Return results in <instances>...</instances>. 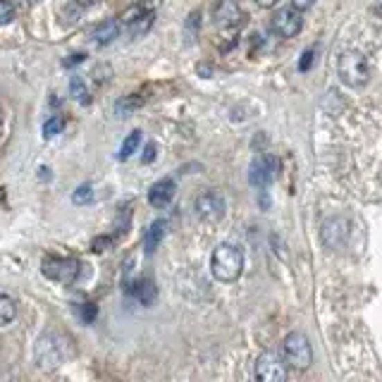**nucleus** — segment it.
I'll return each mask as SVG.
<instances>
[{"mask_svg": "<svg viewBox=\"0 0 382 382\" xmlns=\"http://www.w3.org/2000/svg\"><path fill=\"white\" fill-rule=\"evenodd\" d=\"M72 201L77 203V206H84V203L94 201V189H91V184H82V186H79V189L72 193Z\"/></svg>", "mask_w": 382, "mask_h": 382, "instance_id": "5701e85b", "label": "nucleus"}, {"mask_svg": "<svg viewBox=\"0 0 382 382\" xmlns=\"http://www.w3.org/2000/svg\"><path fill=\"white\" fill-rule=\"evenodd\" d=\"M337 74H340L342 84L351 86V89H361L370 79L368 58L361 51H344L337 60Z\"/></svg>", "mask_w": 382, "mask_h": 382, "instance_id": "7ed1b4c3", "label": "nucleus"}, {"mask_svg": "<svg viewBox=\"0 0 382 382\" xmlns=\"http://www.w3.org/2000/svg\"><path fill=\"white\" fill-rule=\"evenodd\" d=\"M77 5H82V8H91V5L96 3V0H74Z\"/></svg>", "mask_w": 382, "mask_h": 382, "instance_id": "2f4dec72", "label": "nucleus"}, {"mask_svg": "<svg viewBox=\"0 0 382 382\" xmlns=\"http://www.w3.org/2000/svg\"><path fill=\"white\" fill-rule=\"evenodd\" d=\"M112 244H115V239H112V236H98V239H94V251H96V254H103V251L110 249Z\"/></svg>", "mask_w": 382, "mask_h": 382, "instance_id": "b1692460", "label": "nucleus"}, {"mask_svg": "<svg viewBox=\"0 0 382 382\" xmlns=\"http://www.w3.org/2000/svg\"><path fill=\"white\" fill-rule=\"evenodd\" d=\"M311 62H313V51H306V53H304V60H301L299 67H301V69H309Z\"/></svg>", "mask_w": 382, "mask_h": 382, "instance_id": "c85d7f7f", "label": "nucleus"}, {"mask_svg": "<svg viewBox=\"0 0 382 382\" xmlns=\"http://www.w3.org/2000/svg\"><path fill=\"white\" fill-rule=\"evenodd\" d=\"M349 220L347 218H330L325 220V225H322V244L327 246V249H342L344 244H347L349 239Z\"/></svg>", "mask_w": 382, "mask_h": 382, "instance_id": "f8f14e48", "label": "nucleus"}, {"mask_svg": "<svg viewBox=\"0 0 382 382\" xmlns=\"http://www.w3.org/2000/svg\"><path fill=\"white\" fill-rule=\"evenodd\" d=\"M193 208H196L198 218L206 220V223H220L225 218V211H227V203H225V196L220 191L208 189L196 198Z\"/></svg>", "mask_w": 382, "mask_h": 382, "instance_id": "0eeeda50", "label": "nucleus"}, {"mask_svg": "<svg viewBox=\"0 0 382 382\" xmlns=\"http://www.w3.org/2000/svg\"><path fill=\"white\" fill-rule=\"evenodd\" d=\"M153 158H155V144H148L146 148H144V163H153Z\"/></svg>", "mask_w": 382, "mask_h": 382, "instance_id": "a878e982", "label": "nucleus"}, {"mask_svg": "<svg viewBox=\"0 0 382 382\" xmlns=\"http://www.w3.org/2000/svg\"><path fill=\"white\" fill-rule=\"evenodd\" d=\"M41 272L53 282H60L64 287L77 282L79 272H82V263L77 258H58V256H46L41 261Z\"/></svg>", "mask_w": 382, "mask_h": 382, "instance_id": "423d86ee", "label": "nucleus"}, {"mask_svg": "<svg viewBox=\"0 0 382 382\" xmlns=\"http://www.w3.org/2000/svg\"><path fill=\"white\" fill-rule=\"evenodd\" d=\"M304 26V17H301V10L297 8H282L272 15L270 19V29L275 31L279 39H294Z\"/></svg>", "mask_w": 382, "mask_h": 382, "instance_id": "1a4fd4ad", "label": "nucleus"}, {"mask_svg": "<svg viewBox=\"0 0 382 382\" xmlns=\"http://www.w3.org/2000/svg\"><path fill=\"white\" fill-rule=\"evenodd\" d=\"M69 356V342L64 340L62 335H43L39 342H36V349H34V358H36V365L41 370H55L58 365L64 363V358Z\"/></svg>", "mask_w": 382, "mask_h": 382, "instance_id": "f03ea898", "label": "nucleus"}, {"mask_svg": "<svg viewBox=\"0 0 382 382\" xmlns=\"http://www.w3.org/2000/svg\"><path fill=\"white\" fill-rule=\"evenodd\" d=\"M120 34H122L120 19H107V21H101V24L91 31V39H94L96 46H110L115 39H120Z\"/></svg>", "mask_w": 382, "mask_h": 382, "instance_id": "4468645a", "label": "nucleus"}, {"mask_svg": "<svg viewBox=\"0 0 382 382\" xmlns=\"http://www.w3.org/2000/svg\"><path fill=\"white\" fill-rule=\"evenodd\" d=\"M84 53H74V55H69L67 60H64V67H72V64H79V62H84Z\"/></svg>", "mask_w": 382, "mask_h": 382, "instance_id": "bb28decb", "label": "nucleus"}, {"mask_svg": "<svg viewBox=\"0 0 382 382\" xmlns=\"http://www.w3.org/2000/svg\"><path fill=\"white\" fill-rule=\"evenodd\" d=\"M160 0H144V3L129 8L125 15L120 17V26L127 31L132 39H139V36L148 34V29L153 26L155 19V5Z\"/></svg>", "mask_w": 382, "mask_h": 382, "instance_id": "20e7f679", "label": "nucleus"}, {"mask_svg": "<svg viewBox=\"0 0 382 382\" xmlns=\"http://www.w3.org/2000/svg\"><path fill=\"white\" fill-rule=\"evenodd\" d=\"M282 358L287 363V368L294 370H306L313 363V349L304 332H292L284 337L282 342Z\"/></svg>", "mask_w": 382, "mask_h": 382, "instance_id": "39448f33", "label": "nucleus"}, {"mask_svg": "<svg viewBox=\"0 0 382 382\" xmlns=\"http://www.w3.org/2000/svg\"><path fill=\"white\" fill-rule=\"evenodd\" d=\"M213 19L220 29H236L244 19V12L236 0H218L213 5Z\"/></svg>", "mask_w": 382, "mask_h": 382, "instance_id": "9b49d317", "label": "nucleus"}, {"mask_svg": "<svg viewBox=\"0 0 382 382\" xmlns=\"http://www.w3.org/2000/svg\"><path fill=\"white\" fill-rule=\"evenodd\" d=\"M139 144H141V132H132L129 137L125 139V144H122V148H120V153H117V160H129L134 153H137V148H139Z\"/></svg>", "mask_w": 382, "mask_h": 382, "instance_id": "a211bd4d", "label": "nucleus"}, {"mask_svg": "<svg viewBox=\"0 0 382 382\" xmlns=\"http://www.w3.org/2000/svg\"><path fill=\"white\" fill-rule=\"evenodd\" d=\"M277 177V158L275 155H258L249 168V182L254 186H268Z\"/></svg>", "mask_w": 382, "mask_h": 382, "instance_id": "9d476101", "label": "nucleus"}, {"mask_svg": "<svg viewBox=\"0 0 382 382\" xmlns=\"http://www.w3.org/2000/svg\"><path fill=\"white\" fill-rule=\"evenodd\" d=\"M256 380L261 382H282L287 380V363L275 351H263L256 358Z\"/></svg>", "mask_w": 382, "mask_h": 382, "instance_id": "6e6552de", "label": "nucleus"}, {"mask_svg": "<svg viewBox=\"0 0 382 382\" xmlns=\"http://www.w3.org/2000/svg\"><path fill=\"white\" fill-rule=\"evenodd\" d=\"M375 15H378V17H382V0L378 5H375Z\"/></svg>", "mask_w": 382, "mask_h": 382, "instance_id": "473e14b6", "label": "nucleus"}, {"mask_svg": "<svg viewBox=\"0 0 382 382\" xmlns=\"http://www.w3.org/2000/svg\"><path fill=\"white\" fill-rule=\"evenodd\" d=\"M165 220H155V223H150V227L146 229V239H144V246H146V254H155V249L160 246V241H163L165 236Z\"/></svg>", "mask_w": 382, "mask_h": 382, "instance_id": "dca6fc26", "label": "nucleus"}, {"mask_svg": "<svg viewBox=\"0 0 382 382\" xmlns=\"http://www.w3.org/2000/svg\"><path fill=\"white\" fill-rule=\"evenodd\" d=\"M211 272L220 282H234L244 272V254L234 244H220L211 256Z\"/></svg>", "mask_w": 382, "mask_h": 382, "instance_id": "f257e3e1", "label": "nucleus"}, {"mask_svg": "<svg viewBox=\"0 0 382 382\" xmlns=\"http://www.w3.org/2000/svg\"><path fill=\"white\" fill-rule=\"evenodd\" d=\"M64 129V120L60 115H53L51 120H46L43 122V137L46 139H53V137H58Z\"/></svg>", "mask_w": 382, "mask_h": 382, "instance_id": "aec40b11", "label": "nucleus"}, {"mask_svg": "<svg viewBox=\"0 0 382 382\" xmlns=\"http://www.w3.org/2000/svg\"><path fill=\"white\" fill-rule=\"evenodd\" d=\"M82 318H84V322H91V320L96 318V306H94V304H84Z\"/></svg>", "mask_w": 382, "mask_h": 382, "instance_id": "393cba45", "label": "nucleus"}, {"mask_svg": "<svg viewBox=\"0 0 382 382\" xmlns=\"http://www.w3.org/2000/svg\"><path fill=\"white\" fill-rule=\"evenodd\" d=\"M69 91H72L74 101H79L82 105H86V103L91 101L89 89H86V84H84L82 77H72V82H69Z\"/></svg>", "mask_w": 382, "mask_h": 382, "instance_id": "6ab92c4d", "label": "nucleus"}, {"mask_svg": "<svg viewBox=\"0 0 382 382\" xmlns=\"http://www.w3.org/2000/svg\"><path fill=\"white\" fill-rule=\"evenodd\" d=\"M261 8H275V5L279 3V0H256Z\"/></svg>", "mask_w": 382, "mask_h": 382, "instance_id": "c756f323", "label": "nucleus"}, {"mask_svg": "<svg viewBox=\"0 0 382 382\" xmlns=\"http://www.w3.org/2000/svg\"><path fill=\"white\" fill-rule=\"evenodd\" d=\"M0 125H3V110H0Z\"/></svg>", "mask_w": 382, "mask_h": 382, "instance_id": "72a5a7b5", "label": "nucleus"}, {"mask_svg": "<svg viewBox=\"0 0 382 382\" xmlns=\"http://www.w3.org/2000/svg\"><path fill=\"white\" fill-rule=\"evenodd\" d=\"M15 15H17V10H15L12 0H0V26L10 24L15 19Z\"/></svg>", "mask_w": 382, "mask_h": 382, "instance_id": "4be33fe9", "label": "nucleus"}, {"mask_svg": "<svg viewBox=\"0 0 382 382\" xmlns=\"http://www.w3.org/2000/svg\"><path fill=\"white\" fill-rule=\"evenodd\" d=\"M175 191H177L175 180H170V177H165V180H158L153 186H150V191H148V203L153 208L170 206V201L175 198Z\"/></svg>", "mask_w": 382, "mask_h": 382, "instance_id": "ddd939ff", "label": "nucleus"}, {"mask_svg": "<svg viewBox=\"0 0 382 382\" xmlns=\"http://www.w3.org/2000/svg\"><path fill=\"white\" fill-rule=\"evenodd\" d=\"M15 315H17V304H15V299L8 297V294H0V327L10 325V322L15 320Z\"/></svg>", "mask_w": 382, "mask_h": 382, "instance_id": "f3484780", "label": "nucleus"}, {"mask_svg": "<svg viewBox=\"0 0 382 382\" xmlns=\"http://www.w3.org/2000/svg\"><path fill=\"white\" fill-rule=\"evenodd\" d=\"M17 3L21 5V8H34V5L39 3V0H17Z\"/></svg>", "mask_w": 382, "mask_h": 382, "instance_id": "7c9ffc66", "label": "nucleus"}, {"mask_svg": "<svg viewBox=\"0 0 382 382\" xmlns=\"http://www.w3.org/2000/svg\"><path fill=\"white\" fill-rule=\"evenodd\" d=\"M129 294H132V297H137L144 306H153L155 297H158V287L153 284V279L144 277V279H137V282H132V287H129Z\"/></svg>", "mask_w": 382, "mask_h": 382, "instance_id": "2eb2a0df", "label": "nucleus"}, {"mask_svg": "<svg viewBox=\"0 0 382 382\" xmlns=\"http://www.w3.org/2000/svg\"><path fill=\"white\" fill-rule=\"evenodd\" d=\"M139 105H141V98H137V96H127V98H122L120 103L115 105V110H117V115L129 117Z\"/></svg>", "mask_w": 382, "mask_h": 382, "instance_id": "412c9836", "label": "nucleus"}, {"mask_svg": "<svg viewBox=\"0 0 382 382\" xmlns=\"http://www.w3.org/2000/svg\"><path fill=\"white\" fill-rule=\"evenodd\" d=\"M313 3H315V0H292V8H297V10H309Z\"/></svg>", "mask_w": 382, "mask_h": 382, "instance_id": "cd10ccee", "label": "nucleus"}]
</instances>
